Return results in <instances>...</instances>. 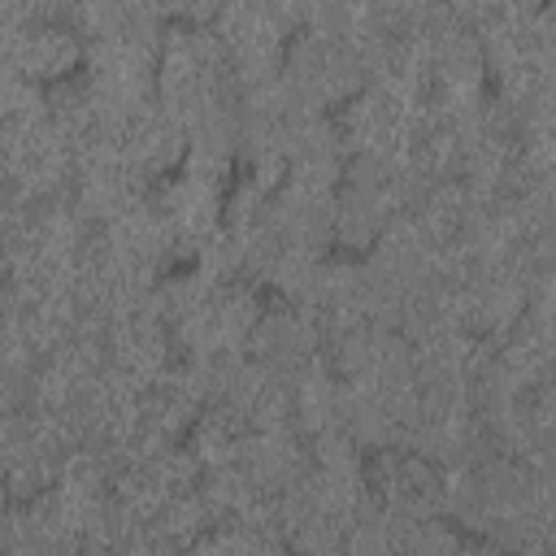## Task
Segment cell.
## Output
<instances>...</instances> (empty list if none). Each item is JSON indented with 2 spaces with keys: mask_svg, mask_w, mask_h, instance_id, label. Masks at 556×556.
<instances>
[{
  "mask_svg": "<svg viewBox=\"0 0 556 556\" xmlns=\"http://www.w3.org/2000/svg\"><path fill=\"white\" fill-rule=\"evenodd\" d=\"M460 539H465V534H460L452 521L430 517V521H417V530L408 534V543H404L400 556H456Z\"/></svg>",
  "mask_w": 556,
  "mask_h": 556,
  "instance_id": "cell-1",
  "label": "cell"
}]
</instances>
